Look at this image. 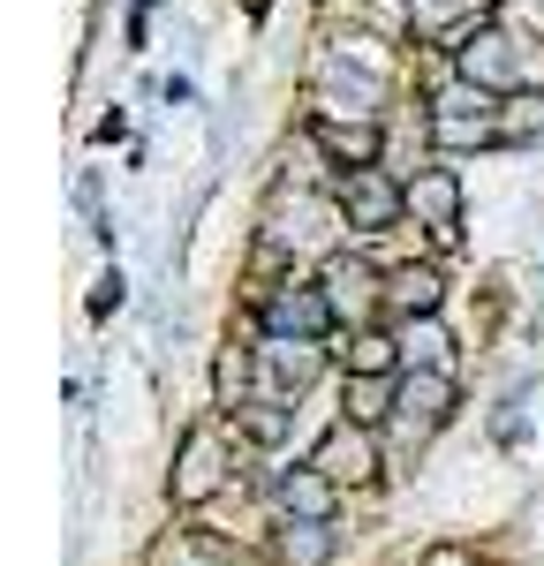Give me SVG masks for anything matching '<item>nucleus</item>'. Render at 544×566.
<instances>
[{
	"mask_svg": "<svg viewBox=\"0 0 544 566\" xmlns=\"http://www.w3.org/2000/svg\"><path fill=\"white\" fill-rule=\"evenodd\" d=\"M258 363H265V378H272L280 392H303V386L317 378V363H325V355H317V340H272V333H265Z\"/></svg>",
	"mask_w": 544,
	"mask_h": 566,
	"instance_id": "obj_13",
	"label": "nucleus"
},
{
	"mask_svg": "<svg viewBox=\"0 0 544 566\" xmlns=\"http://www.w3.org/2000/svg\"><path fill=\"white\" fill-rule=\"evenodd\" d=\"M408 212H416V227H423L439 250H453V242H461V175H453V167L416 175L408 181Z\"/></svg>",
	"mask_w": 544,
	"mask_h": 566,
	"instance_id": "obj_6",
	"label": "nucleus"
},
{
	"mask_svg": "<svg viewBox=\"0 0 544 566\" xmlns=\"http://www.w3.org/2000/svg\"><path fill=\"white\" fill-rule=\"evenodd\" d=\"M167 566H242V559L212 536H181V544H167Z\"/></svg>",
	"mask_w": 544,
	"mask_h": 566,
	"instance_id": "obj_20",
	"label": "nucleus"
},
{
	"mask_svg": "<svg viewBox=\"0 0 544 566\" xmlns=\"http://www.w3.org/2000/svg\"><path fill=\"white\" fill-rule=\"evenodd\" d=\"M394 400H401V378H348V416L341 423H386L394 416Z\"/></svg>",
	"mask_w": 544,
	"mask_h": 566,
	"instance_id": "obj_15",
	"label": "nucleus"
},
{
	"mask_svg": "<svg viewBox=\"0 0 544 566\" xmlns=\"http://www.w3.org/2000/svg\"><path fill=\"white\" fill-rule=\"evenodd\" d=\"M311 144L333 159V167H348V175H363V167H378V122H333V114H311Z\"/></svg>",
	"mask_w": 544,
	"mask_h": 566,
	"instance_id": "obj_10",
	"label": "nucleus"
},
{
	"mask_svg": "<svg viewBox=\"0 0 544 566\" xmlns=\"http://www.w3.org/2000/svg\"><path fill=\"white\" fill-rule=\"evenodd\" d=\"M439 303H447V280L431 272V264H401L394 280H386V310H401L408 317H439Z\"/></svg>",
	"mask_w": 544,
	"mask_h": 566,
	"instance_id": "obj_12",
	"label": "nucleus"
},
{
	"mask_svg": "<svg viewBox=\"0 0 544 566\" xmlns=\"http://www.w3.org/2000/svg\"><path fill=\"white\" fill-rule=\"evenodd\" d=\"M220 483H227V438L212 431V423L181 431L175 469H167V491H175V506H205V499H212Z\"/></svg>",
	"mask_w": 544,
	"mask_h": 566,
	"instance_id": "obj_3",
	"label": "nucleus"
},
{
	"mask_svg": "<svg viewBox=\"0 0 544 566\" xmlns=\"http://www.w3.org/2000/svg\"><path fill=\"white\" fill-rule=\"evenodd\" d=\"M333 205H341V219H348V227H363V234H386V227L408 212V189H401V181H386L378 167H363V175H341Z\"/></svg>",
	"mask_w": 544,
	"mask_h": 566,
	"instance_id": "obj_4",
	"label": "nucleus"
},
{
	"mask_svg": "<svg viewBox=\"0 0 544 566\" xmlns=\"http://www.w3.org/2000/svg\"><path fill=\"white\" fill-rule=\"evenodd\" d=\"M311 469L333 483H370L378 476V446H370V431L363 423H333V431L311 446Z\"/></svg>",
	"mask_w": 544,
	"mask_h": 566,
	"instance_id": "obj_9",
	"label": "nucleus"
},
{
	"mask_svg": "<svg viewBox=\"0 0 544 566\" xmlns=\"http://www.w3.org/2000/svg\"><path fill=\"white\" fill-rule=\"evenodd\" d=\"M453 8H461V0H408V15H416V23H439V15H453Z\"/></svg>",
	"mask_w": 544,
	"mask_h": 566,
	"instance_id": "obj_21",
	"label": "nucleus"
},
{
	"mask_svg": "<svg viewBox=\"0 0 544 566\" xmlns=\"http://www.w3.org/2000/svg\"><path fill=\"white\" fill-rule=\"evenodd\" d=\"M317 287H325V303H333V317H341V325H356V317H370V310L386 303L378 264L356 258V250H333V258H325V272H317Z\"/></svg>",
	"mask_w": 544,
	"mask_h": 566,
	"instance_id": "obj_5",
	"label": "nucleus"
},
{
	"mask_svg": "<svg viewBox=\"0 0 544 566\" xmlns=\"http://www.w3.org/2000/svg\"><path fill=\"white\" fill-rule=\"evenodd\" d=\"M333 559V522H287L280 528V566H325Z\"/></svg>",
	"mask_w": 544,
	"mask_h": 566,
	"instance_id": "obj_16",
	"label": "nucleus"
},
{
	"mask_svg": "<svg viewBox=\"0 0 544 566\" xmlns=\"http://www.w3.org/2000/svg\"><path fill=\"white\" fill-rule=\"evenodd\" d=\"M234 423L258 438V446H280L287 438V408L280 400H234Z\"/></svg>",
	"mask_w": 544,
	"mask_h": 566,
	"instance_id": "obj_18",
	"label": "nucleus"
},
{
	"mask_svg": "<svg viewBox=\"0 0 544 566\" xmlns=\"http://www.w3.org/2000/svg\"><path fill=\"white\" fill-rule=\"evenodd\" d=\"M431 144H447V151H484V144H506V114L492 106V91L461 84L453 76L447 91H431Z\"/></svg>",
	"mask_w": 544,
	"mask_h": 566,
	"instance_id": "obj_1",
	"label": "nucleus"
},
{
	"mask_svg": "<svg viewBox=\"0 0 544 566\" xmlns=\"http://www.w3.org/2000/svg\"><path fill=\"white\" fill-rule=\"evenodd\" d=\"M423 566H477V559H469L461 544H431V552H423Z\"/></svg>",
	"mask_w": 544,
	"mask_h": 566,
	"instance_id": "obj_22",
	"label": "nucleus"
},
{
	"mask_svg": "<svg viewBox=\"0 0 544 566\" xmlns=\"http://www.w3.org/2000/svg\"><path fill=\"white\" fill-rule=\"evenodd\" d=\"M325 227H317V205L311 197H295V205H272V242H317Z\"/></svg>",
	"mask_w": 544,
	"mask_h": 566,
	"instance_id": "obj_19",
	"label": "nucleus"
},
{
	"mask_svg": "<svg viewBox=\"0 0 544 566\" xmlns=\"http://www.w3.org/2000/svg\"><path fill=\"white\" fill-rule=\"evenodd\" d=\"M401 363H408V370H447V363H453L447 325H439V317H408V325H401Z\"/></svg>",
	"mask_w": 544,
	"mask_h": 566,
	"instance_id": "obj_14",
	"label": "nucleus"
},
{
	"mask_svg": "<svg viewBox=\"0 0 544 566\" xmlns=\"http://www.w3.org/2000/svg\"><path fill=\"white\" fill-rule=\"evenodd\" d=\"M453 76L477 91H522L530 84V53H522V39L506 31V23H477V31H461L453 39Z\"/></svg>",
	"mask_w": 544,
	"mask_h": 566,
	"instance_id": "obj_2",
	"label": "nucleus"
},
{
	"mask_svg": "<svg viewBox=\"0 0 544 566\" xmlns=\"http://www.w3.org/2000/svg\"><path fill=\"white\" fill-rule=\"evenodd\" d=\"M453 416V378L447 370H408L401 378V400H394V423H401L408 446H423V438L439 431Z\"/></svg>",
	"mask_w": 544,
	"mask_h": 566,
	"instance_id": "obj_7",
	"label": "nucleus"
},
{
	"mask_svg": "<svg viewBox=\"0 0 544 566\" xmlns=\"http://www.w3.org/2000/svg\"><path fill=\"white\" fill-rule=\"evenodd\" d=\"M394 363H401V340H386V333H356V348H348V378H394Z\"/></svg>",
	"mask_w": 544,
	"mask_h": 566,
	"instance_id": "obj_17",
	"label": "nucleus"
},
{
	"mask_svg": "<svg viewBox=\"0 0 544 566\" xmlns=\"http://www.w3.org/2000/svg\"><path fill=\"white\" fill-rule=\"evenodd\" d=\"M333 325V303H325V287H303V280H287V287H272L265 295V333L272 340H317Z\"/></svg>",
	"mask_w": 544,
	"mask_h": 566,
	"instance_id": "obj_8",
	"label": "nucleus"
},
{
	"mask_svg": "<svg viewBox=\"0 0 544 566\" xmlns=\"http://www.w3.org/2000/svg\"><path fill=\"white\" fill-rule=\"evenodd\" d=\"M333 491H341V483L317 476L311 461H303V469H287V476L272 483V499H280V514H287V522H333Z\"/></svg>",
	"mask_w": 544,
	"mask_h": 566,
	"instance_id": "obj_11",
	"label": "nucleus"
}]
</instances>
